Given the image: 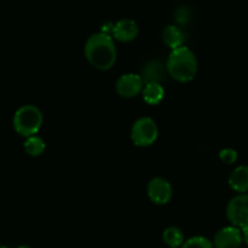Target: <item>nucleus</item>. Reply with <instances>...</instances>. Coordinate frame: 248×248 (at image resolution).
<instances>
[{
  "mask_svg": "<svg viewBox=\"0 0 248 248\" xmlns=\"http://www.w3.org/2000/svg\"><path fill=\"white\" fill-rule=\"evenodd\" d=\"M157 126L152 118H140L133 124L131 140L137 147H149L156 140Z\"/></svg>",
  "mask_w": 248,
  "mask_h": 248,
  "instance_id": "20e7f679",
  "label": "nucleus"
},
{
  "mask_svg": "<svg viewBox=\"0 0 248 248\" xmlns=\"http://www.w3.org/2000/svg\"><path fill=\"white\" fill-rule=\"evenodd\" d=\"M18 248H31V247H28V246H19Z\"/></svg>",
  "mask_w": 248,
  "mask_h": 248,
  "instance_id": "aec40b11",
  "label": "nucleus"
},
{
  "mask_svg": "<svg viewBox=\"0 0 248 248\" xmlns=\"http://www.w3.org/2000/svg\"><path fill=\"white\" fill-rule=\"evenodd\" d=\"M162 39H164V43L166 44L169 47L174 50V48L183 46L184 34L183 31H182V29H179L178 27L169 26L166 27V29H165L164 33H162Z\"/></svg>",
  "mask_w": 248,
  "mask_h": 248,
  "instance_id": "ddd939ff",
  "label": "nucleus"
},
{
  "mask_svg": "<svg viewBox=\"0 0 248 248\" xmlns=\"http://www.w3.org/2000/svg\"><path fill=\"white\" fill-rule=\"evenodd\" d=\"M143 78L137 74H124L116 81V92L121 97L132 98L143 91Z\"/></svg>",
  "mask_w": 248,
  "mask_h": 248,
  "instance_id": "6e6552de",
  "label": "nucleus"
},
{
  "mask_svg": "<svg viewBox=\"0 0 248 248\" xmlns=\"http://www.w3.org/2000/svg\"><path fill=\"white\" fill-rule=\"evenodd\" d=\"M85 57L96 69H110L116 61V47L113 38L104 31L92 34L85 44Z\"/></svg>",
  "mask_w": 248,
  "mask_h": 248,
  "instance_id": "f257e3e1",
  "label": "nucleus"
},
{
  "mask_svg": "<svg viewBox=\"0 0 248 248\" xmlns=\"http://www.w3.org/2000/svg\"><path fill=\"white\" fill-rule=\"evenodd\" d=\"M165 90L162 87L161 82H145V86L143 89V98L148 104H159L164 99Z\"/></svg>",
  "mask_w": 248,
  "mask_h": 248,
  "instance_id": "f8f14e48",
  "label": "nucleus"
},
{
  "mask_svg": "<svg viewBox=\"0 0 248 248\" xmlns=\"http://www.w3.org/2000/svg\"><path fill=\"white\" fill-rule=\"evenodd\" d=\"M219 159L225 164H234L237 160V152L235 149H232V148H225V149L219 152Z\"/></svg>",
  "mask_w": 248,
  "mask_h": 248,
  "instance_id": "f3484780",
  "label": "nucleus"
},
{
  "mask_svg": "<svg viewBox=\"0 0 248 248\" xmlns=\"http://www.w3.org/2000/svg\"><path fill=\"white\" fill-rule=\"evenodd\" d=\"M182 248H215L212 242L205 236H194L184 241Z\"/></svg>",
  "mask_w": 248,
  "mask_h": 248,
  "instance_id": "dca6fc26",
  "label": "nucleus"
},
{
  "mask_svg": "<svg viewBox=\"0 0 248 248\" xmlns=\"http://www.w3.org/2000/svg\"><path fill=\"white\" fill-rule=\"evenodd\" d=\"M0 248H9V247H6V246H0Z\"/></svg>",
  "mask_w": 248,
  "mask_h": 248,
  "instance_id": "412c9836",
  "label": "nucleus"
},
{
  "mask_svg": "<svg viewBox=\"0 0 248 248\" xmlns=\"http://www.w3.org/2000/svg\"><path fill=\"white\" fill-rule=\"evenodd\" d=\"M227 217L235 227L242 228L248 225V193H241L229 201L227 207Z\"/></svg>",
  "mask_w": 248,
  "mask_h": 248,
  "instance_id": "39448f33",
  "label": "nucleus"
},
{
  "mask_svg": "<svg viewBox=\"0 0 248 248\" xmlns=\"http://www.w3.org/2000/svg\"><path fill=\"white\" fill-rule=\"evenodd\" d=\"M176 19L179 23H186L190 19V10L186 6L178 9L176 12Z\"/></svg>",
  "mask_w": 248,
  "mask_h": 248,
  "instance_id": "a211bd4d",
  "label": "nucleus"
},
{
  "mask_svg": "<svg viewBox=\"0 0 248 248\" xmlns=\"http://www.w3.org/2000/svg\"><path fill=\"white\" fill-rule=\"evenodd\" d=\"M43 125V114L40 109L31 104L21 107L15 113L14 127L18 135L31 137L36 135Z\"/></svg>",
  "mask_w": 248,
  "mask_h": 248,
  "instance_id": "7ed1b4c3",
  "label": "nucleus"
},
{
  "mask_svg": "<svg viewBox=\"0 0 248 248\" xmlns=\"http://www.w3.org/2000/svg\"><path fill=\"white\" fill-rule=\"evenodd\" d=\"M241 230H242V236H244L245 242H246L247 246H248V225H247V227L242 228Z\"/></svg>",
  "mask_w": 248,
  "mask_h": 248,
  "instance_id": "6ab92c4d",
  "label": "nucleus"
},
{
  "mask_svg": "<svg viewBox=\"0 0 248 248\" xmlns=\"http://www.w3.org/2000/svg\"><path fill=\"white\" fill-rule=\"evenodd\" d=\"M167 73L179 82H188L195 78L198 61L195 55L186 46H181L170 53L166 62Z\"/></svg>",
  "mask_w": 248,
  "mask_h": 248,
  "instance_id": "f03ea898",
  "label": "nucleus"
},
{
  "mask_svg": "<svg viewBox=\"0 0 248 248\" xmlns=\"http://www.w3.org/2000/svg\"><path fill=\"white\" fill-rule=\"evenodd\" d=\"M242 240V230L232 225L223 228L215 235L213 246L215 248H239L241 246Z\"/></svg>",
  "mask_w": 248,
  "mask_h": 248,
  "instance_id": "0eeeda50",
  "label": "nucleus"
},
{
  "mask_svg": "<svg viewBox=\"0 0 248 248\" xmlns=\"http://www.w3.org/2000/svg\"><path fill=\"white\" fill-rule=\"evenodd\" d=\"M113 36L121 43H128L138 35V26L133 19L125 18L113 26Z\"/></svg>",
  "mask_w": 248,
  "mask_h": 248,
  "instance_id": "1a4fd4ad",
  "label": "nucleus"
},
{
  "mask_svg": "<svg viewBox=\"0 0 248 248\" xmlns=\"http://www.w3.org/2000/svg\"><path fill=\"white\" fill-rule=\"evenodd\" d=\"M148 196L156 205H166L172 198L171 184L161 177H155L148 184Z\"/></svg>",
  "mask_w": 248,
  "mask_h": 248,
  "instance_id": "423d86ee",
  "label": "nucleus"
},
{
  "mask_svg": "<svg viewBox=\"0 0 248 248\" xmlns=\"http://www.w3.org/2000/svg\"><path fill=\"white\" fill-rule=\"evenodd\" d=\"M229 186L237 193H248V166H239L229 176Z\"/></svg>",
  "mask_w": 248,
  "mask_h": 248,
  "instance_id": "9d476101",
  "label": "nucleus"
},
{
  "mask_svg": "<svg viewBox=\"0 0 248 248\" xmlns=\"http://www.w3.org/2000/svg\"><path fill=\"white\" fill-rule=\"evenodd\" d=\"M162 240L171 248H178L184 244V234L179 228L169 227L162 234Z\"/></svg>",
  "mask_w": 248,
  "mask_h": 248,
  "instance_id": "4468645a",
  "label": "nucleus"
},
{
  "mask_svg": "<svg viewBox=\"0 0 248 248\" xmlns=\"http://www.w3.org/2000/svg\"><path fill=\"white\" fill-rule=\"evenodd\" d=\"M167 68L160 61H152L143 69V80L145 82H161L165 80Z\"/></svg>",
  "mask_w": 248,
  "mask_h": 248,
  "instance_id": "9b49d317",
  "label": "nucleus"
},
{
  "mask_svg": "<svg viewBox=\"0 0 248 248\" xmlns=\"http://www.w3.org/2000/svg\"><path fill=\"white\" fill-rule=\"evenodd\" d=\"M24 150L31 156H39L45 150V142L43 138L35 135L27 137V140L24 142Z\"/></svg>",
  "mask_w": 248,
  "mask_h": 248,
  "instance_id": "2eb2a0df",
  "label": "nucleus"
}]
</instances>
